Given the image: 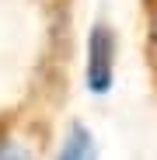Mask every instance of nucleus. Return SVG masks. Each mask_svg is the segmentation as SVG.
I'll return each mask as SVG.
<instances>
[{"label": "nucleus", "mask_w": 157, "mask_h": 160, "mask_svg": "<svg viewBox=\"0 0 157 160\" xmlns=\"http://www.w3.org/2000/svg\"><path fill=\"white\" fill-rule=\"evenodd\" d=\"M115 59H119V38L105 21H98L87 35V63H84V84L91 94H105L112 87Z\"/></svg>", "instance_id": "f257e3e1"}, {"label": "nucleus", "mask_w": 157, "mask_h": 160, "mask_svg": "<svg viewBox=\"0 0 157 160\" xmlns=\"http://www.w3.org/2000/svg\"><path fill=\"white\" fill-rule=\"evenodd\" d=\"M56 160H98L91 129L81 125V122H73V125L66 129V136H63V146H60Z\"/></svg>", "instance_id": "f03ea898"}, {"label": "nucleus", "mask_w": 157, "mask_h": 160, "mask_svg": "<svg viewBox=\"0 0 157 160\" xmlns=\"http://www.w3.org/2000/svg\"><path fill=\"white\" fill-rule=\"evenodd\" d=\"M0 160H32V150L14 132H0Z\"/></svg>", "instance_id": "7ed1b4c3"}, {"label": "nucleus", "mask_w": 157, "mask_h": 160, "mask_svg": "<svg viewBox=\"0 0 157 160\" xmlns=\"http://www.w3.org/2000/svg\"><path fill=\"white\" fill-rule=\"evenodd\" d=\"M150 49H154V59H157V7H154V21H150Z\"/></svg>", "instance_id": "20e7f679"}]
</instances>
